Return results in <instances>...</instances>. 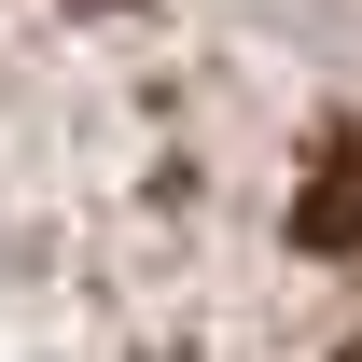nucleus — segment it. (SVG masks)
<instances>
[{
  "label": "nucleus",
  "mask_w": 362,
  "mask_h": 362,
  "mask_svg": "<svg viewBox=\"0 0 362 362\" xmlns=\"http://www.w3.org/2000/svg\"><path fill=\"white\" fill-rule=\"evenodd\" d=\"M0 362H362V0H0Z\"/></svg>",
  "instance_id": "nucleus-1"
}]
</instances>
